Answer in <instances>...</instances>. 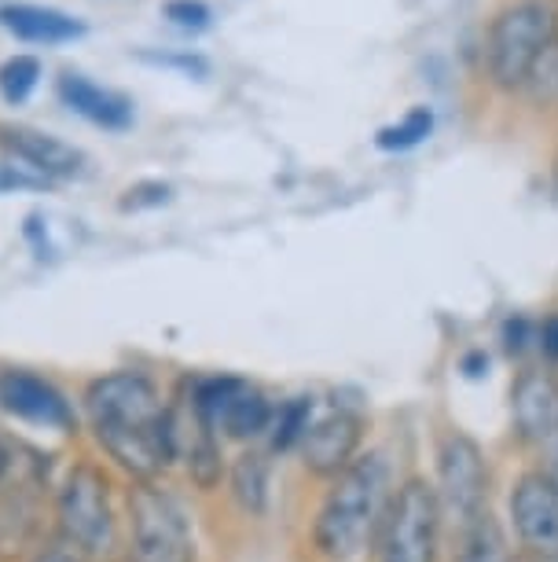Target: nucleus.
I'll return each instance as SVG.
<instances>
[{"label": "nucleus", "instance_id": "1", "mask_svg": "<svg viewBox=\"0 0 558 562\" xmlns=\"http://www.w3.org/2000/svg\"><path fill=\"white\" fill-rule=\"evenodd\" d=\"M81 412L100 449L136 482H155L166 467L176 463L173 405H166L155 379L144 371L122 368L92 379Z\"/></svg>", "mask_w": 558, "mask_h": 562}, {"label": "nucleus", "instance_id": "2", "mask_svg": "<svg viewBox=\"0 0 558 562\" xmlns=\"http://www.w3.org/2000/svg\"><path fill=\"white\" fill-rule=\"evenodd\" d=\"M389 501H394V490H389V467L383 452L356 456L339 479H331V490L316 512L312 544L331 562L356 559L383 529Z\"/></svg>", "mask_w": 558, "mask_h": 562}, {"label": "nucleus", "instance_id": "3", "mask_svg": "<svg viewBox=\"0 0 558 562\" xmlns=\"http://www.w3.org/2000/svg\"><path fill=\"white\" fill-rule=\"evenodd\" d=\"M56 522L62 544L86 559H111L118 548V518L111 482L96 463H73L56 493Z\"/></svg>", "mask_w": 558, "mask_h": 562}, {"label": "nucleus", "instance_id": "4", "mask_svg": "<svg viewBox=\"0 0 558 562\" xmlns=\"http://www.w3.org/2000/svg\"><path fill=\"white\" fill-rule=\"evenodd\" d=\"M129 562H195V537L184 504L158 482H133L129 496Z\"/></svg>", "mask_w": 558, "mask_h": 562}, {"label": "nucleus", "instance_id": "5", "mask_svg": "<svg viewBox=\"0 0 558 562\" xmlns=\"http://www.w3.org/2000/svg\"><path fill=\"white\" fill-rule=\"evenodd\" d=\"M558 12L551 0H519L503 8L489 30V74L500 89H522L536 56L555 41Z\"/></svg>", "mask_w": 558, "mask_h": 562}, {"label": "nucleus", "instance_id": "6", "mask_svg": "<svg viewBox=\"0 0 558 562\" xmlns=\"http://www.w3.org/2000/svg\"><path fill=\"white\" fill-rule=\"evenodd\" d=\"M437 512L441 526L452 529V537H463L478 522L481 515H489V467L481 456L478 441L467 434L452 430L437 445Z\"/></svg>", "mask_w": 558, "mask_h": 562}, {"label": "nucleus", "instance_id": "7", "mask_svg": "<svg viewBox=\"0 0 558 562\" xmlns=\"http://www.w3.org/2000/svg\"><path fill=\"white\" fill-rule=\"evenodd\" d=\"M441 512L434 485L408 479L394 490L378 529V562H437Z\"/></svg>", "mask_w": 558, "mask_h": 562}, {"label": "nucleus", "instance_id": "8", "mask_svg": "<svg viewBox=\"0 0 558 562\" xmlns=\"http://www.w3.org/2000/svg\"><path fill=\"white\" fill-rule=\"evenodd\" d=\"M203 412V419L228 441H258L269 434L272 401L261 394L254 383L239 375H206L187 383L184 394Z\"/></svg>", "mask_w": 558, "mask_h": 562}, {"label": "nucleus", "instance_id": "9", "mask_svg": "<svg viewBox=\"0 0 558 562\" xmlns=\"http://www.w3.org/2000/svg\"><path fill=\"white\" fill-rule=\"evenodd\" d=\"M364 438V405L361 401H331L328 412H316L309 434L301 441V463L316 479H339L356 460Z\"/></svg>", "mask_w": 558, "mask_h": 562}, {"label": "nucleus", "instance_id": "10", "mask_svg": "<svg viewBox=\"0 0 558 562\" xmlns=\"http://www.w3.org/2000/svg\"><path fill=\"white\" fill-rule=\"evenodd\" d=\"M0 408L8 416L30 423V427H45L59 434H73V427H78V412H73L70 397L52 379L26 368L0 371Z\"/></svg>", "mask_w": 558, "mask_h": 562}, {"label": "nucleus", "instance_id": "11", "mask_svg": "<svg viewBox=\"0 0 558 562\" xmlns=\"http://www.w3.org/2000/svg\"><path fill=\"white\" fill-rule=\"evenodd\" d=\"M511 522L533 562H558V490L544 479V471L514 482Z\"/></svg>", "mask_w": 558, "mask_h": 562}, {"label": "nucleus", "instance_id": "12", "mask_svg": "<svg viewBox=\"0 0 558 562\" xmlns=\"http://www.w3.org/2000/svg\"><path fill=\"white\" fill-rule=\"evenodd\" d=\"M173 452L184 463L187 479L198 490L209 493L220 485L225 474V456H220V434L209 427L192 401L181 397V405H173Z\"/></svg>", "mask_w": 558, "mask_h": 562}, {"label": "nucleus", "instance_id": "13", "mask_svg": "<svg viewBox=\"0 0 558 562\" xmlns=\"http://www.w3.org/2000/svg\"><path fill=\"white\" fill-rule=\"evenodd\" d=\"M514 434L525 445H547L558 434V379L547 368H525L511 386Z\"/></svg>", "mask_w": 558, "mask_h": 562}, {"label": "nucleus", "instance_id": "14", "mask_svg": "<svg viewBox=\"0 0 558 562\" xmlns=\"http://www.w3.org/2000/svg\"><path fill=\"white\" fill-rule=\"evenodd\" d=\"M56 92H59L62 108H70L78 119L100 125V130L125 133L133 125V119H136L129 97H122V92H114V89H103V85L86 78V74L67 70L59 78Z\"/></svg>", "mask_w": 558, "mask_h": 562}, {"label": "nucleus", "instance_id": "15", "mask_svg": "<svg viewBox=\"0 0 558 562\" xmlns=\"http://www.w3.org/2000/svg\"><path fill=\"white\" fill-rule=\"evenodd\" d=\"M0 147H8L19 162H26L37 177H78L86 166V155L78 147L62 144L59 136L37 133V130H15V125H0Z\"/></svg>", "mask_w": 558, "mask_h": 562}, {"label": "nucleus", "instance_id": "16", "mask_svg": "<svg viewBox=\"0 0 558 562\" xmlns=\"http://www.w3.org/2000/svg\"><path fill=\"white\" fill-rule=\"evenodd\" d=\"M0 26L19 41H26V45H67V41L86 37V23L45 4H4L0 8Z\"/></svg>", "mask_w": 558, "mask_h": 562}, {"label": "nucleus", "instance_id": "17", "mask_svg": "<svg viewBox=\"0 0 558 562\" xmlns=\"http://www.w3.org/2000/svg\"><path fill=\"white\" fill-rule=\"evenodd\" d=\"M228 482H231V496H236V504L243 507L247 515H265V507H269V490H272V463H269V452L247 449L236 463H231Z\"/></svg>", "mask_w": 558, "mask_h": 562}, {"label": "nucleus", "instance_id": "18", "mask_svg": "<svg viewBox=\"0 0 558 562\" xmlns=\"http://www.w3.org/2000/svg\"><path fill=\"white\" fill-rule=\"evenodd\" d=\"M316 419V401L312 397H287L283 405L272 408V423H269V449L272 452H291L301 449L305 434H309Z\"/></svg>", "mask_w": 558, "mask_h": 562}, {"label": "nucleus", "instance_id": "19", "mask_svg": "<svg viewBox=\"0 0 558 562\" xmlns=\"http://www.w3.org/2000/svg\"><path fill=\"white\" fill-rule=\"evenodd\" d=\"M456 562H514L508 551L500 522L492 515H481L467 533L456 540Z\"/></svg>", "mask_w": 558, "mask_h": 562}, {"label": "nucleus", "instance_id": "20", "mask_svg": "<svg viewBox=\"0 0 558 562\" xmlns=\"http://www.w3.org/2000/svg\"><path fill=\"white\" fill-rule=\"evenodd\" d=\"M430 133H434V111H430V108H412L397 125H386V130H378L375 144L383 147V151H412V147L423 144Z\"/></svg>", "mask_w": 558, "mask_h": 562}, {"label": "nucleus", "instance_id": "21", "mask_svg": "<svg viewBox=\"0 0 558 562\" xmlns=\"http://www.w3.org/2000/svg\"><path fill=\"white\" fill-rule=\"evenodd\" d=\"M41 81V59L37 56H12L0 63V97L12 108H23V103L34 97Z\"/></svg>", "mask_w": 558, "mask_h": 562}, {"label": "nucleus", "instance_id": "22", "mask_svg": "<svg viewBox=\"0 0 558 562\" xmlns=\"http://www.w3.org/2000/svg\"><path fill=\"white\" fill-rule=\"evenodd\" d=\"M136 59L140 63H151V67H162V70H176L184 74V78H195L203 81L209 78V59L198 56V52H155V48H140L136 52Z\"/></svg>", "mask_w": 558, "mask_h": 562}, {"label": "nucleus", "instance_id": "23", "mask_svg": "<svg viewBox=\"0 0 558 562\" xmlns=\"http://www.w3.org/2000/svg\"><path fill=\"white\" fill-rule=\"evenodd\" d=\"M162 15L187 34H203V30H209V19H214L206 0H166Z\"/></svg>", "mask_w": 558, "mask_h": 562}, {"label": "nucleus", "instance_id": "24", "mask_svg": "<svg viewBox=\"0 0 558 562\" xmlns=\"http://www.w3.org/2000/svg\"><path fill=\"white\" fill-rule=\"evenodd\" d=\"M525 85H529L533 97H540V100L558 97V37L540 52V56H536L533 70H529V81Z\"/></svg>", "mask_w": 558, "mask_h": 562}, {"label": "nucleus", "instance_id": "25", "mask_svg": "<svg viewBox=\"0 0 558 562\" xmlns=\"http://www.w3.org/2000/svg\"><path fill=\"white\" fill-rule=\"evenodd\" d=\"M173 199V188L162 184V180H144V184H133L129 192L122 195V210H151V206H166Z\"/></svg>", "mask_w": 558, "mask_h": 562}, {"label": "nucleus", "instance_id": "26", "mask_svg": "<svg viewBox=\"0 0 558 562\" xmlns=\"http://www.w3.org/2000/svg\"><path fill=\"white\" fill-rule=\"evenodd\" d=\"M48 180L37 177V173H26V169H15V166H0V195L4 192H41Z\"/></svg>", "mask_w": 558, "mask_h": 562}, {"label": "nucleus", "instance_id": "27", "mask_svg": "<svg viewBox=\"0 0 558 562\" xmlns=\"http://www.w3.org/2000/svg\"><path fill=\"white\" fill-rule=\"evenodd\" d=\"M536 349H540L544 360L558 364V313L547 316V321L536 327Z\"/></svg>", "mask_w": 558, "mask_h": 562}, {"label": "nucleus", "instance_id": "28", "mask_svg": "<svg viewBox=\"0 0 558 562\" xmlns=\"http://www.w3.org/2000/svg\"><path fill=\"white\" fill-rule=\"evenodd\" d=\"M34 562H89L86 555H78L73 548L67 544H56V548H48V551H41V555Z\"/></svg>", "mask_w": 558, "mask_h": 562}, {"label": "nucleus", "instance_id": "29", "mask_svg": "<svg viewBox=\"0 0 558 562\" xmlns=\"http://www.w3.org/2000/svg\"><path fill=\"white\" fill-rule=\"evenodd\" d=\"M544 449H547V463H544V479H547V482H551V485H555V490H558V434H555V438H551V441H547V445H544Z\"/></svg>", "mask_w": 558, "mask_h": 562}, {"label": "nucleus", "instance_id": "30", "mask_svg": "<svg viewBox=\"0 0 558 562\" xmlns=\"http://www.w3.org/2000/svg\"><path fill=\"white\" fill-rule=\"evenodd\" d=\"M514 562H533L529 555H519V559H514Z\"/></svg>", "mask_w": 558, "mask_h": 562}, {"label": "nucleus", "instance_id": "31", "mask_svg": "<svg viewBox=\"0 0 558 562\" xmlns=\"http://www.w3.org/2000/svg\"><path fill=\"white\" fill-rule=\"evenodd\" d=\"M0 445H4V441H0Z\"/></svg>", "mask_w": 558, "mask_h": 562}]
</instances>
